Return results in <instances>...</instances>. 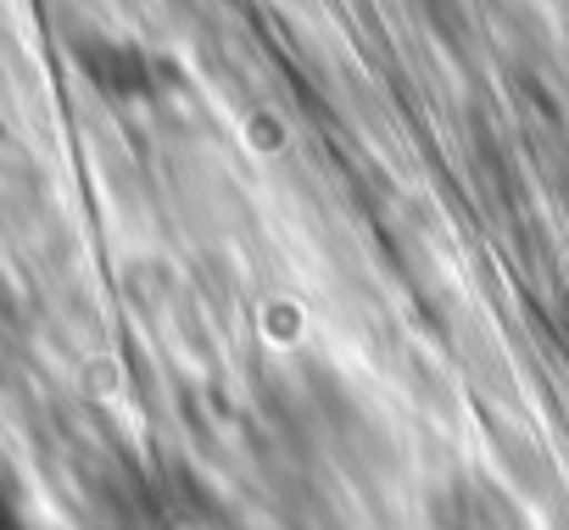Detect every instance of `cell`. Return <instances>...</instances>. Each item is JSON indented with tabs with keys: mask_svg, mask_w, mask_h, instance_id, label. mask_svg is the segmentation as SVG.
Wrapping results in <instances>:
<instances>
[{
	"mask_svg": "<svg viewBox=\"0 0 569 530\" xmlns=\"http://www.w3.org/2000/svg\"><path fill=\"white\" fill-rule=\"evenodd\" d=\"M0 530H34V524H29V513L18 508V497H12L7 486H0Z\"/></svg>",
	"mask_w": 569,
	"mask_h": 530,
	"instance_id": "cell-1",
	"label": "cell"
}]
</instances>
